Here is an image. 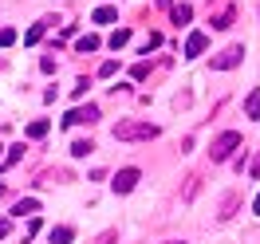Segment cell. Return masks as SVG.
<instances>
[{
	"label": "cell",
	"mask_w": 260,
	"mask_h": 244,
	"mask_svg": "<svg viewBox=\"0 0 260 244\" xmlns=\"http://www.w3.org/2000/svg\"><path fill=\"white\" fill-rule=\"evenodd\" d=\"M248 173H252V178L260 181V154H256V162H252V169H248Z\"/></svg>",
	"instance_id": "cell-25"
},
{
	"label": "cell",
	"mask_w": 260,
	"mask_h": 244,
	"mask_svg": "<svg viewBox=\"0 0 260 244\" xmlns=\"http://www.w3.org/2000/svg\"><path fill=\"white\" fill-rule=\"evenodd\" d=\"M244 114H248V118H260V87L248 91V98H244Z\"/></svg>",
	"instance_id": "cell-8"
},
{
	"label": "cell",
	"mask_w": 260,
	"mask_h": 244,
	"mask_svg": "<svg viewBox=\"0 0 260 244\" xmlns=\"http://www.w3.org/2000/svg\"><path fill=\"white\" fill-rule=\"evenodd\" d=\"M83 122H87V126H91V122H99V107H91V102H87V107L67 111V118H63V126H83Z\"/></svg>",
	"instance_id": "cell-3"
},
{
	"label": "cell",
	"mask_w": 260,
	"mask_h": 244,
	"mask_svg": "<svg viewBox=\"0 0 260 244\" xmlns=\"http://www.w3.org/2000/svg\"><path fill=\"white\" fill-rule=\"evenodd\" d=\"M138 178H142V173H138V169H134V165H126V169H118V173H114V181H111V189H114V193H130V189H134V185H138Z\"/></svg>",
	"instance_id": "cell-4"
},
{
	"label": "cell",
	"mask_w": 260,
	"mask_h": 244,
	"mask_svg": "<svg viewBox=\"0 0 260 244\" xmlns=\"http://www.w3.org/2000/svg\"><path fill=\"white\" fill-rule=\"evenodd\" d=\"M48 236H51V244H71V240H75V228H67V225H59V228H51Z\"/></svg>",
	"instance_id": "cell-9"
},
{
	"label": "cell",
	"mask_w": 260,
	"mask_h": 244,
	"mask_svg": "<svg viewBox=\"0 0 260 244\" xmlns=\"http://www.w3.org/2000/svg\"><path fill=\"white\" fill-rule=\"evenodd\" d=\"M44 40V24H32L28 32H24V44H40Z\"/></svg>",
	"instance_id": "cell-16"
},
{
	"label": "cell",
	"mask_w": 260,
	"mask_h": 244,
	"mask_svg": "<svg viewBox=\"0 0 260 244\" xmlns=\"http://www.w3.org/2000/svg\"><path fill=\"white\" fill-rule=\"evenodd\" d=\"M16 44V28H0V48H12Z\"/></svg>",
	"instance_id": "cell-19"
},
{
	"label": "cell",
	"mask_w": 260,
	"mask_h": 244,
	"mask_svg": "<svg viewBox=\"0 0 260 244\" xmlns=\"http://www.w3.org/2000/svg\"><path fill=\"white\" fill-rule=\"evenodd\" d=\"M241 59H244V48L233 44V48H225L221 55H213V67H217V71H229V67H237Z\"/></svg>",
	"instance_id": "cell-5"
},
{
	"label": "cell",
	"mask_w": 260,
	"mask_h": 244,
	"mask_svg": "<svg viewBox=\"0 0 260 244\" xmlns=\"http://www.w3.org/2000/svg\"><path fill=\"white\" fill-rule=\"evenodd\" d=\"M95 24H114V20H118V12H114V8H107V4H103V8H95Z\"/></svg>",
	"instance_id": "cell-12"
},
{
	"label": "cell",
	"mask_w": 260,
	"mask_h": 244,
	"mask_svg": "<svg viewBox=\"0 0 260 244\" xmlns=\"http://www.w3.org/2000/svg\"><path fill=\"white\" fill-rule=\"evenodd\" d=\"M233 16H237V8H225L221 16H213V28H217V32H225L229 24H233Z\"/></svg>",
	"instance_id": "cell-13"
},
{
	"label": "cell",
	"mask_w": 260,
	"mask_h": 244,
	"mask_svg": "<svg viewBox=\"0 0 260 244\" xmlns=\"http://www.w3.org/2000/svg\"><path fill=\"white\" fill-rule=\"evenodd\" d=\"M126 44H130V28H118V32L111 36V48L118 51V48H126Z\"/></svg>",
	"instance_id": "cell-15"
},
{
	"label": "cell",
	"mask_w": 260,
	"mask_h": 244,
	"mask_svg": "<svg viewBox=\"0 0 260 244\" xmlns=\"http://www.w3.org/2000/svg\"><path fill=\"white\" fill-rule=\"evenodd\" d=\"M20 158H24V142H16V146H8V158H4V165H16Z\"/></svg>",
	"instance_id": "cell-17"
},
{
	"label": "cell",
	"mask_w": 260,
	"mask_h": 244,
	"mask_svg": "<svg viewBox=\"0 0 260 244\" xmlns=\"http://www.w3.org/2000/svg\"><path fill=\"white\" fill-rule=\"evenodd\" d=\"M158 44H162V36H158V32H150V40H146V44H142V55H150V51L158 48Z\"/></svg>",
	"instance_id": "cell-21"
},
{
	"label": "cell",
	"mask_w": 260,
	"mask_h": 244,
	"mask_svg": "<svg viewBox=\"0 0 260 244\" xmlns=\"http://www.w3.org/2000/svg\"><path fill=\"white\" fill-rule=\"evenodd\" d=\"M130 75H134V79H146V75H150V63H134V67H130Z\"/></svg>",
	"instance_id": "cell-22"
},
{
	"label": "cell",
	"mask_w": 260,
	"mask_h": 244,
	"mask_svg": "<svg viewBox=\"0 0 260 244\" xmlns=\"http://www.w3.org/2000/svg\"><path fill=\"white\" fill-rule=\"evenodd\" d=\"M91 142H87V138H79V142H71V158H87V154H91Z\"/></svg>",
	"instance_id": "cell-14"
},
{
	"label": "cell",
	"mask_w": 260,
	"mask_h": 244,
	"mask_svg": "<svg viewBox=\"0 0 260 244\" xmlns=\"http://www.w3.org/2000/svg\"><path fill=\"white\" fill-rule=\"evenodd\" d=\"M40 71H48V75H51V71H55V59H51V55H44V59H40Z\"/></svg>",
	"instance_id": "cell-23"
},
{
	"label": "cell",
	"mask_w": 260,
	"mask_h": 244,
	"mask_svg": "<svg viewBox=\"0 0 260 244\" xmlns=\"http://www.w3.org/2000/svg\"><path fill=\"white\" fill-rule=\"evenodd\" d=\"M114 71H118V59H107V63H103V67H99V75H103V79H111V75H114Z\"/></svg>",
	"instance_id": "cell-20"
},
{
	"label": "cell",
	"mask_w": 260,
	"mask_h": 244,
	"mask_svg": "<svg viewBox=\"0 0 260 244\" xmlns=\"http://www.w3.org/2000/svg\"><path fill=\"white\" fill-rule=\"evenodd\" d=\"M8 228H12V221H8V217H0V236H8Z\"/></svg>",
	"instance_id": "cell-24"
},
{
	"label": "cell",
	"mask_w": 260,
	"mask_h": 244,
	"mask_svg": "<svg viewBox=\"0 0 260 244\" xmlns=\"http://www.w3.org/2000/svg\"><path fill=\"white\" fill-rule=\"evenodd\" d=\"M150 138H158L154 122H118L114 126V142H150Z\"/></svg>",
	"instance_id": "cell-1"
},
{
	"label": "cell",
	"mask_w": 260,
	"mask_h": 244,
	"mask_svg": "<svg viewBox=\"0 0 260 244\" xmlns=\"http://www.w3.org/2000/svg\"><path fill=\"white\" fill-rule=\"evenodd\" d=\"M99 244H114V232H103V236H99Z\"/></svg>",
	"instance_id": "cell-26"
},
{
	"label": "cell",
	"mask_w": 260,
	"mask_h": 244,
	"mask_svg": "<svg viewBox=\"0 0 260 244\" xmlns=\"http://www.w3.org/2000/svg\"><path fill=\"white\" fill-rule=\"evenodd\" d=\"M237 146H241V134H237V130H225L217 142H213V150H209L213 162H229V154H233Z\"/></svg>",
	"instance_id": "cell-2"
},
{
	"label": "cell",
	"mask_w": 260,
	"mask_h": 244,
	"mask_svg": "<svg viewBox=\"0 0 260 244\" xmlns=\"http://www.w3.org/2000/svg\"><path fill=\"white\" fill-rule=\"evenodd\" d=\"M0 150H4V146H0Z\"/></svg>",
	"instance_id": "cell-29"
},
{
	"label": "cell",
	"mask_w": 260,
	"mask_h": 244,
	"mask_svg": "<svg viewBox=\"0 0 260 244\" xmlns=\"http://www.w3.org/2000/svg\"><path fill=\"white\" fill-rule=\"evenodd\" d=\"M79 51L87 55V51H99V36H83L79 40Z\"/></svg>",
	"instance_id": "cell-18"
},
{
	"label": "cell",
	"mask_w": 260,
	"mask_h": 244,
	"mask_svg": "<svg viewBox=\"0 0 260 244\" xmlns=\"http://www.w3.org/2000/svg\"><path fill=\"white\" fill-rule=\"evenodd\" d=\"M36 209H40L36 197H20L16 205H12V217H36Z\"/></svg>",
	"instance_id": "cell-7"
},
{
	"label": "cell",
	"mask_w": 260,
	"mask_h": 244,
	"mask_svg": "<svg viewBox=\"0 0 260 244\" xmlns=\"http://www.w3.org/2000/svg\"><path fill=\"white\" fill-rule=\"evenodd\" d=\"M252 213H260V193H256V201H252Z\"/></svg>",
	"instance_id": "cell-27"
},
{
	"label": "cell",
	"mask_w": 260,
	"mask_h": 244,
	"mask_svg": "<svg viewBox=\"0 0 260 244\" xmlns=\"http://www.w3.org/2000/svg\"><path fill=\"white\" fill-rule=\"evenodd\" d=\"M48 130H51V122H48V118H36V122H28V138H44Z\"/></svg>",
	"instance_id": "cell-11"
},
{
	"label": "cell",
	"mask_w": 260,
	"mask_h": 244,
	"mask_svg": "<svg viewBox=\"0 0 260 244\" xmlns=\"http://www.w3.org/2000/svg\"><path fill=\"white\" fill-rule=\"evenodd\" d=\"M166 244H181V240H166Z\"/></svg>",
	"instance_id": "cell-28"
},
{
	"label": "cell",
	"mask_w": 260,
	"mask_h": 244,
	"mask_svg": "<svg viewBox=\"0 0 260 244\" xmlns=\"http://www.w3.org/2000/svg\"><path fill=\"white\" fill-rule=\"evenodd\" d=\"M205 44H209V36H205V32H189V40H185V51H181V55H185V59H193V55H201V51H205Z\"/></svg>",
	"instance_id": "cell-6"
},
{
	"label": "cell",
	"mask_w": 260,
	"mask_h": 244,
	"mask_svg": "<svg viewBox=\"0 0 260 244\" xmlns=\"http://www.w3.org/2000/svg\"><path fill=\"white\" fill-rule=\"evenodd\" d=\"M189 20H193V8H189V4H174V24H189Z\"/></svg>",
	"instance_id": "cell-10"
}]
</instances>
